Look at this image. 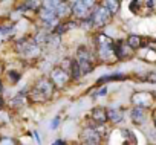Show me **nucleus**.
I'll use <instances>...</instances> for the list:
<instances>
[{"label": "nucleus", "mask_w": 156, "mask_h": 145, "mask_svg": "<svg viewBox=\"0 0 156 145\" xmlns=\"http://www.w3.org/2000/svg\"><path fill=\"white\" fill-rule=\"evenodd\" d=\"M106 93H107V89H106V87H103L100 92H97V93H95V96H101V95H106Z\"/></svg>", "instance_id": "nucleus-23"}, {"label": "nucleus", "mask_w": 156, "mask_h": 145, "mask_svg": "<svg viewBox=\"0 0 156 145\" xmlns=\"http://www.w3.org/2000/svg\"><path fill=\"white\" fill-rule=\"evenodd\" d=\"M81 77V69H80V64L75 58H72V67H70V78L73 80H78Z\"/></svg>", "instance_id": "nucleus-15"}, {"label": "nucleus", "mask_w": 156, "mask_h": 145, "mask_svg": "<svg viewBox=\"0 0 156 145\" xmlns=\"http://www.w3.org/2000/svg\"><path fill=\"white\" fill-rule=\"evenodd\" d=\"M113 80H124V75H122V74H116V75L101 77V78L98 80V84H101V83H106V81H113Z\"/></svg>", "instance_id": "nucleus-18"}, {"label": "nucleus", "mask_w": 156, "mask_h": 145, "mask_svg": "<svg viewBox=\"0 0 156 145\" xmlns=\"http://www.w3.org/2000/svg\"><path fill=\"white\" fill-rule=\"evenodd\" d=\"M130 119H132L133 124H136V125H142V124L145 122V119H147V112H145V109L133 107V109L130 110Z\"/></svg>", "instance_id": "nucleus-11"}, {"label": "nucleus", "mask_w": 156, "mask_h": 145, "mask_svg": "<svg viewBox=\"0 0 156 145\" xmlns=\"http://www.w3.org/2000/svg\"><path fill=\"white\" fill-rule=\"evenodd\" d=\"M103 6H106V8H107V11H109L112 16H115V14L118 12V9H119V3H118V2H115V0H109V2H104V3H103Z\"/></svg>", "instance_id": "nucleus-16"}, {"label": "nucleus", "mask_w": 156, "mask_h": 145, "mask_svg": "<svg viewBox=\"0 0 156 145\" xmlns=\"http://www.w3.org/2000/svg\"><path fill=\"white\" fill-rule=\"evenodd\" d=\"M81 140H83V143H92V142L100 143L101 134L98 133V127H87L81 133Z\"/></svg>", "instance_id": "nucleus-9"}, {"label": "nucleus", "mask_w": 156, "mask_h": 145, "mask_svg": "<svg viewBox=\"0 0 156 145\" xmlns=\"http://www.w3.org/2000/svg\"><path fill=\"white\" fill-rule=\"evenodd\" d=\"M54 84L48 78H41L35 83L34 89L31 90V99L35 102H41L46 99H51L54 95Z\"/></svg>", "instance_id": "nucleus-1"}, {"label": "nucleus", "mask_w": 156, "mask_h": 145, "mask_svg": "<svg viewBox=\"0 0 156 145\" xmlns=\"http://www.w3.org/2000/svg\"><path fill=\"white\" fill-rule=\"evenodd\" d=\"M70 77L66 74V72H63L60 67H55L52 72H51V83L54 84V87L57 89H63L67 83H69Z\"/></svg>", "instance_id": "nucleus-8"}, {"label": "nucleus", "mask_w": 156, "mask_h": 145, "mask_svg": "<svg viewBox=\"0 0 156 145\" xmlns=\"http://www.w3.org/2000/svg\"><path fill=\"white\" fill-rule=\"evenodd\" d=\"M122 110L116 109V107H109L107 109V119H110L113 124H118L122 121Z\"/></svg>", "instance_id": "nucleus-13"}, {"label": "nucleus", "mask_w": 156, "mask_h": 145, "mask_svg": "<svg viewBox=\"0 0 156 145\" xmlns=\"http://www.w3.org/2000/svg\"><path fill=\"white\" fill-rule=\"evenodd\" d=\"M126 43H127L132 49H139V47L142 46V38H141L139 35H130V37L126 40Z\"/></svg>", "instance_id": "nucleus-14"}, {"label": "nucleus", "mask_w": 156, "mask_h": 145, "mask_svg": "<svg viewBox=\"0 0 156 145\" xmlns=\"http://www.w3.org/2000/svg\"><path fill=\"white\" fill-rule=\"evenodd\" d=\"M16 49L20 55L23 57H28V58H32V57H37L40 54V46L34 41V40H19L17 44H16Z\"/></svg>", "instance_id": "nucleus-5"}, {"label": "nucleus", "mask_w": 156, "mask_h": 145, "mask_svg": "<svg viewBox=\"0 0 156 145\" xmlns=\"http://www.w3.org/2000/svg\"><path fill=\"white\" fill-rule=\"evenodd\" d=\"M25 92H20L11 102H12V107H20V105H23V102H25Z\"/></svg>", "instance_id": "nucleus-19"}, {"label": "nucleus", "mask_w": 156, "mask_h": 145, "mask_svg": "<svg viewBox=\"0 0 156 145\" xmlns=\"http://www.w3.org/2000/svg\"><path fill=\"white\" fill-rule=\"evenodd\" d=\"M90 118H92L97 124L103 125V124L107 121V109H104V107H95V109H92Z\"/></svg>", "instance_id": "nucleus-12"}, {"label": "nucleus", "mask_w": 156, "mask_h": 145, "mask_svg": "<svg viewBox=\"0 0 156 145\" xmlns=\"http://www.w3.org/2000/svg\"><path fill=\"white\" fill-rule=\"evenodd\" d=\"M70 67H72V60H70V58H64V60H61V63H60V69H61L63 72H66L69 77H70Z\"/></svg>", "instance_id": "nucleus-17"}, {"label": "nucleus", "mask_w": 156, "mask_h": 145, "mask_svg": "<svg viewBox=\"0 0 156 145\" xmlns=\"http://www.w3.org/2000/svg\"><path fill=\"white\" fill-rule=\"evenodd\" d=\"M0 145H17V140L12 137H0Z\"/></svg>", "instance_id": "nucleus-20"}, {"label": "nucleus", "mask_w": 156, "mask_h": 145, "mask_svg": "<svg viewBox=\"0 0 156 145\" xmlns=\"http://www.w3.org/2000/svg\"><path fill=\"white\" fill-rule=\"evenodd\" d=\"M110 17H112V14L107 11V8L103 6V5H100V6H97V8L94 9V12H92V16H90V22H92V25H94L95 28H101V26H104L106 23H109Z\"/></svg>", "instance_id": "nucleus-6"}, {"label": "nucleus", "mask_w": 156, "mask_h": 145, "mask_svg": "<svg viewBox=\"0 0 156 145\" xmlns=\"http://www.w3.org/2000/svg\"><path fill=\"white\" fill-rule=\"evenodd\" d=\"M153 118H154V122H156V112H154V116Z\"/></svg>", "instance_id": "nucleus-26"}, {"label": "nucleus", "mask_w": 156, "mask_h": 145, "mask_svg": "<svg viewBox=\"0 0 156 145\" xmlns=\"http://www.w3.org/2000/svg\"><path fill=\"white\" fill-rule=\"evenodd\" d=\"M94 40L97 44V54L100 60L106 61L112 55H115V43L110 37H107L106 34H97Z\"/></svg>", "instance_id": "nucleus-2"}, {"label": "nucleus", "mask_w": 156, "mask_h": 145, "mask_svg": "<svg viewBox=\"0 0 156 145\" xmlns=\"http://www.w3.org/2000/svg\"><path fill=\"white\" fill-rule=\"evenodd\" d=\"M2 92H3V84H2V81H0V95H2Z\"/></svg>", "instance_id": "nucleus-25"}, {"label": "nucleus", "mask_w": 156, "mask_h": 145, "mask_svg": "<svg viewBox=\"0 0 156 145\" xmlns=\"http://www.w3.org/2000/svg\"><path fill=\"white\" fill-rule=\"evenodd\" d=\"M78 64L81 69V75H87L94 70V58H92V52L86 47V46H80L76 50V58Z\"/></svg>", "instance_id": "nucleus-4"}, {"label": "nucleus", "mask_w": 156, "mask_h": 145, "mask_svg": "<svg viewBox=\"0 0 156 145\" xmlns=\"http://www.w3.org/2000/svg\"><path fill=\"white\" fill-rule=\"evenodd\" d=\"M54 145H66V143H64L63 140H55V143H54Z\"/></svg>", "instance_id": "nucleus-24"}, {"label": "nucleus", "mask_w": 156, "mask_h": 145, "mask_svg": "<svg viewBox=\"0 0 156 145\" xmlns=\"http://www.w3.org/2000/svg\"><path fill=\"white\" fill-rule=\"evenodd\" d=\"M58 122H60V118L57 116V118H55V119L52 121V125H51V128H52V130H55V128H57V124H58Z\"/></svg>", "instance_id": "nucleus-22"}, {"label": "nucleus", "mask_w": 156, "mask_h": 145, "mask_svg": "<svg viewBox=\"0 0 156 145\" xmlns=\"http://www.w3.org/2000/svg\"><path fill=\"white\" fill-rule=\"evenodd\" d=\"M95 2H89V0H76V2H72L70 3V11H72V16L78 20H87L90 19L94 9H95Z\"/></svg>", "instance_id": "nucleus-3"}, {"label": "nucleus", "mask_w": 156, "mask_h": 145, "mask_svg": "<svg viewBox=\"0 0 156 145\" xmlns=\"http://www.w3.org/2000/svg\"><path fill=\"white\" fill-rule=\"evenodd\" d=\"M8 77L11 78L12 83H17V81L20 80V74H19V72H16V70H9V72H8Z\"/></svg>", "instance_id": "nucleus-21"}, {"label": "nucleus", "mask_w": 156, "mask_h": 145, "mask_svg": "<svg viewBox=\"0 0 156 145\" xmlns=\"http://www.w3.org/2000/svg\"><path fill=\"white\" fill-rule=\"evenodd\" d=\"M154 102V95L151 92H136L132 95V104L135 107L147 109Z\"/></svg>", "instance_id": "nucleus-7"}, {"label": "nucleus", "mask_w": 156, "mask_h": 145, "mask_svg": "<svg viewBox=\"0 0 156 145\" xmlns=\"http://www.w3.org/2000/svg\"><path fill=\"white\" fill-rule=\"evenodd\" d=\"M154 145H156V143H154Z\"/></svg>", "instance_id": "nucleus-27"}, {"label": "nucleus", "mask_w": 156, "mask_h": 145, "mask_svg": "<svg viewBox=\"0 0 156 145\" xmlns=\"http://www.w3.org/2000/svg\"><path fill=\"white\" fill-rule=\"evenodd\" d=\"M133 54V49L126 43V41H118L115 43V57L119 60H126Z\"/></svg>", "instance_id": "nucleus-10"}]
</instances>
